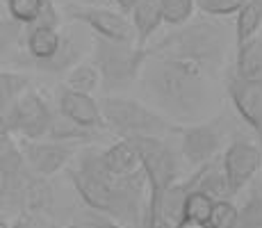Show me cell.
Returning <instances> with one entry per match:
<instances>
[{
    "mask_svg": "<svg viewBox=\"0 0 262 228\" xmlns=\"http://www.w3.org/2000/svg\"><path fill=\"white\" fill-rule=\"evenodd\" d=\"M146 87L167 112L189 119L208 105L205 69L173 59H146Z\"/></svg>",
    "mask_w": 262,
    "mask_h": 228,
    "instance_id": "1",
    "label": "cell"
},
{
    "mask_svg": "<svg viewBox=\"0 0 262 228\" xmlns=\"http://www.w3.org/2000/svg\"><path fill=\"white\" fill-rule=\"evenodd\" d=\"M228 50V30L216 21H187L146 48V59H173L212 69Z\"/></svg>",
    "mask_w": 262,
    "mask_h": 228,
    "instance_id": "2",
    "label": "cell"
},
{
    "mask_svg": "<svg viewBox=\"0 0 262 228\" xmlns=\"http://www.w3.org/2000/svg\"><path fill=\"white\" fill-rule=\"evenodd\" d=\"M94 64L98 71L100 82L107 89L123 87L139 78L146 64V48H137L135 44H119L110 39L96 37L94 42Z\"/></svg>",
    "mask_w": 262,
    "mask_h": 228,
    "instance_id": "3",
    "label": "cell"
},
{
    "mask_svg": "<svg viewBox=\"0 0 262 228\" xmlns=\"http://www.w3.org/2000/svg\"><path fill=\"white\" fill-rule=\"evenodd\" d=\"M103 123L110 126L119 137H155L167 128V121L158 112L148 110L139 100L121 98V96H105L98 103Z\"/></svg>",
    "mask_w": 262,
    "mask_h": 228,
    "instance_id": "4",
    "label": "cell"
},
{
    "mask_svg": "<svg viewBox=\"0 0 262 228\" xmlns=\"http://www.w3.org/2000/svg\"><path fill=\"white\" fill-rule=\"evenodd\" d=\"M3 123L9 133H18L28 137L30 141L41 139L43 135H48L50 121H53V112H50L48 103L39 94L25 89L16 98V103L7 110L3 116Z\"/></svg>",
    "mask_w": 262,
    "mask_h": 228,
    "instance_id": "5",
    "label": "cell"
},
{
    "mask_svg": "<svg viewBox=\"0 0 262 228\" xmlns=\"http://www.w3.org/2000/svg\"><path fill=\"white\" fill-rule=\"evenodd\" d=\"M67 16L94 30L96 37L119 44H135V30L130 25V18H125L119 12L105 7H92V5H69Z\"/></svg>",
    "mask_w": 262,
    "mask_h": 228,
    "instance_id": "6",
    "label": "cell"
},
{
    "mask_svg": "<svg viewBox=\"0 0 262 228\" xmlns=\"http://www.w3.org/2000/svg\"><path fill=\"white\" fill-rule=\"evenodd\" d=\"M262 167V151L251 141H233L226 149L224 160H221V171H224L226 185H228V194H237L251 182L258 169Z\"/></svg>",
    "mask_w": 262,
    "mask_h": 228,
    "instance_id": "7",
    "label": "cell"
},
{
    "mask_svg": "<svg viewBox=\"0 0 262 228\" xmlns=\"http://www.w3.org/2000/svg\"><path fill=\"white\" fill-rule=\"evenodd\" d=\"M183 155L191 167H201L212 162L224 144V126L221 121H210V123H199L183 128Z\"/></svg>",
    "mask_w": 262,
    "mask_h": 228,
    "instance_id": "8",
    "label": "cell"
},
{
    "mask_svg": "<svg viewBox=\"0 0 262 228\" xmlns=\"http://www.w3.org/2000/svg\"><path fill=\"white\" fill-rule=\"evenodd\" d=\"M25 178H28V174H25L23 153L0 119V194H3V199L18 201Z\"/></svg>",
    "mask_w": 262,
    "mask_h": 228,
    "instance_id": "9",
    "label": "cell"
},
{
    "mask_svg": "<svg viewBox=\"0 0 262 228\" xmlns=\"http://www.w3.org/2000/svg\"><path fill=\"white\" fill-rule=\"evenodd\" d=\"M84 44H87V37L82 32V25H67L59 32V44L55 48V53L48 59H43V62H37V67L46 71V73H55V75L69 73L82 59Z\"/></svg>",
    "mask_w": 262,
    "mask_h": 228,
    "instance_id": "10",
    "label": "cell"
},
{
    "mask_svg": "<svg viewBox=\"0 0 262 228\" xmlns=\"http://www.w3.org/2000/svg\"><path fill=\"white\" fill-rule=\"evenodd\" d=\"M228 96L239 116L262 139V80H228Z\"/></svg>",
    "mask_w": 262,
    "mask_h": 228,
    "instance_id": "11",
    "label": "cell"
},
{
    "mask_svg": "<svg viewBox=\"0 0 262 228\" xmlns=\"http://www.w3.org/2000/svg\"><path fill=\"white\" fill-rule=\"evenodd\" d=\"M23 162L39 176H53L62 167H67L69 158L73 155V146L57 144V141H30L25 144Z\"/></svg>",
    "mask_w": 262,
    "mask_h": 228,
    "instance_id": "12",
    "label": "cell"
},
{
    "mask_svg": "<svg viewBox=\"0 0 262 228\" xmlns=\"http://www.w3.org/2000/svg\"><path fill=\"white\" fill-rule=\"evenodd\" d=\"M59 112L64 119L82 126V128H103V116H100L98 103L89 94H78L64 87L59 91Z\"/></svg>",
    "mask_w": 262,
    "mask_h": 228,
    "instance_id": "13",
    "label": "cell"
},
{
    "mask_svg": "<svg viewBox=\"0 0 262 228\" xmlns=\"http://www.w3.org/2000/svg\"><path fill=\"white\" fill-rule=\"evenodd\" d=\"M183 192L185 196L196 192V194L208 196L210 201H226L228 199V185H226L224 171H221V164H214V162H208V164H201L199 171L194 176L183 182Z\"/></svg>",
    "mask_w": 262,
    "mask_h": 228,
    "instance_id": "14",
    "label": "cell"
},
{
    "mask_svg": "<svg viewBox=\"0 0 262 228\" xmlns=\"http://www.w3.org/2000/svg\"><path fill=\"white\" fill-rule=\"evenodd\" d=\"M162 23V12H160V0H135L130 9V25L135 30L137 48H146L148 39Z\"/></svg>",
    "mask_w": 262,
    "mask_h": 228,
    "instance_id": "15",
    "label": "cell"
},
{
    "mask_svg": "<svg viewBox=\"0 0 262 228\" xmlns=\"http://www.w3.org/2000/svg\"><path fill=\"white\" fill-rule=\"evenodd\" d=\"M100 160H103L105 169H107L117 180L142 169V162H139L137 151H135L133 146H130V141H125V139H121L117 144L110 146L107 151H103V153H100Z\"/></svg>",
    "mask_w": 262,
    "mask_h": 228,
    "instance_id": "16",
    "label": "cell"
},
{
    "mask_svg": "<svg viewBox=\"0 0 262 228\" xmlns=\"http://www.w3.org/2000/svg\"><path fill=\"white\" fill-rule=\"evenodd\" d=\"M235 78L239 80H262V39L253 37L237 46Z\"/></svg>",
    "mask_w": 262,
    "mask_h": 228,
    "instance_id": "17",
    "label": "cell"
},
{
    "mask_svg": "<svg viewBox=\"0 0 262 228\" xmlns=\"http://www.w3.org/2000/svg\"><path fill=\"white\" fill-rule=\"evenodd\" d=\"M48 137L57 144H78V141H94L98 139V130L92 128H82V126L73 123V121L64 119V116H53L48 128Z\"/></svg>",
    "mask_w": 262,
    "mask_h": 228,
    "instance_id": "18",
    "label": "cell"
},
{
    "mask_svg": "<svg viewBox=\"0 0 262 228\" xmlns=\"http://www.w3.org/2000/svg\"><path fill=\"white\" fill-rule=\"evenodd\" d=\"M260 25H262V3L260 0H249L237 12V21H235V39H237V46L253 39L255 32L260 30Z\"/></svg>",
    "mask_w": 262,
    "mask_h": 228,
    "instance_id": "19",
    "label": "cell"
},
{
    "mask_svg": "<svg viewBox=\"0 0 262 228\" xmlns=\"http://www.w3.org/2000/svg\"><path fill=\"white\" fill-rule=\"evenodd\" d=\"M59 44V30L57 28H43V25H37V28H30L28 32V50L32 53V57L37 62H43L50 55L55 53Z\"/></svg>",
    "mask_w": 262,
    "mask_h": 228,
    "instance_id": "20",
    "label": "cell"
},
{
    "mask_svg": "<svg viewBox=\"0 0 262 228\" xmlns=\"http://www.w3.org/2000/svg\"><path fill=\"white\" fill-rule=\"evenodd\" d=\"M28 85H30L28 75L0 71V116L16 103V98L28 89Z\"/></svg>",
    "mask_w": 262,
    "mask_h": 228,
    "instance_id": "21",
    "label": "cell"
},
{
    "mask_svg": "<svg viewBox=\"0 0 262 228\" xmlns=\"http://www.w3.org/2000/svg\"><path fill=\"white\" fill-rule=\"evenodd\" d=\"M98 71L92 64H78L67 73V89L78 91V94H92L98 87Z\"/></svg>",
    "mask_w": 262,
    "mask_h": 228,
    "instance_id": "22",
    "label": "cell"
},
{
    "mask_svg": "<svg viewBox=\"0 0 262 228\" xmlns=\"http://www.w3.org/2000/svg\"><path fill=\"white\" fill-rule=\"evenodd\" d=\"M162 21L169 25H185L194 12V0H160Z\"/></svg>",
    "mask_w": 262,
    "mask_h": 228,
    "instance_id": "23",
    "label": "cell"
},
{
    "mask_svg": "<svg viewBox=\"0 0 262 228\" xmlns=\"http://www.w3.org/2000/svg\"><path fill=\"white\" fill-rule=\"evenodd\" d=\"M212 203L208 196L203 194H191L185 196V205H183V219H191V221H199V224H205L208 226V219H210V212H212Z\"/></svg>",
    "mask_w": 262,
    "mask_h": 228,
    "instance_id": "24",
    "label": "cell"
},
{
    "mask_svg": "<svg viewBox=\"0 0 262 228\" xmlns=\"http://www.w3.org/2000/svg\"><path fill=\"white\" fill-rule=\"evenodd\" d=\"M46 0H7V9H9V18L23 23V25H32L41 14V5Z\"/></svg>",
    "mask_w": 262,
    "mask_h": 228,
    "instance_id": "25",
    "label": "cell"
},
{
    "mask_svg": "<svg viewBox=\"0 0 262 228\" xmlns=\"http://www.w3.org/2000/svg\"><path fill=\"white\" fill-rule=\"evenodd\" d=\"M210 228H235L237 226V208L226 201H214L212 203V212H210L208 219Z\"/></svg>",
    "mask_w": 262,
    "mask_h": 228,
    "instance_id": "26",
    "label": "cell"
},
{
    "mask_svg": "<svg viewBox=\"0 0 262 228\" xmlns=\"http://www.w3.org/2000/svg\"><path fill=\"white\" fill-rule=\"evenodd\" d=\"M235 228H262V196H251L239 208Z\"/></svg>",
    "mask_w": 262,
    "mask_h": 228,
    "instance_id": "27",
    "label": "cell"
},
{
    "mask_svg": "<svg viewBox=\"0 0 262 228\" xmlns=\"http://www.w3.org/2000/svg\"><path fill=\"white\" fill-rule=\"evenodd\" d=\"M23 32V23L14 18H0V59H5L12 48L18 44V37Z\"/></svg>",
    "mask_w": 262,
    "mask_h": 228,
    "instance_id": "28",
    "label": "cell"
},
{
    "mask_svg": "<svg viewBox=\"0 0 262 228\" xmlns=\"http://www.w3.org/2000/svg\"><path fill=\"white\" fill-rule=\"evenodd\" d=\"M249 0H196L201 9L210 16H230V14H237Z\"/></svg>",
    "mask_w": 262,
    "mask_h": 228,
    "instance_id": "29",
    "label": "cell"
},
{
    "mask_svg": "<svg viewBox=\"0 0 262 228\" xmlns=\"http://www.w3.org/2000/svg\"><path fill=\"white\" fill-rule=\"evenodd\" d=\"M176 228H208L205 224H199V221H191V219H180Z\"/></svg>",
    "mask_w": 262,
    "mask_h": 228,
    "instance_id": "30",
    "label": "cell"
},
{
    "mask_svg": "<svg viewBox=\"0 0 262 228\" xmlns=\"http://www.w3.org/2000/svg\"><path fill=\"white\" fill-rule=\"evenodd\" d=\"M89 228H121L119 224H114V221H96Z\"/></svg>",
    "mask_w": 262,
    "mask_h": 228,
    "instance_id": "31",
    "label": "cell"
},
{
    "mask_svg": "<svg viewBox=\"0 0 262 228\" xmlns=\"http://www.w3.org/2000/svg\"><path fill=\"white\" fill-rule=\"evenodd\" d=\"M0 228H9V226H7V224H5V221H3V219H0Z\"/></svg>",
    "mask_w": 262,
    "mask_h": 228,
    "instance_id": "32",
    "label": "cell"
},
{
    "mask_svg": "<svg viewBox=\"0 0 262 228\" xmlns=\"http://www.w3.org/2000/svg\"><path fill=\"white\" fill-rule=\"evenodd\" d=\"M0 18H3V3H0Z\"/></svg>",
    "mask_w": 262,
    "mask_h": 228,
    "instance_id": "33",
    "label": "cell"
},
{
    "mask_svg": "<svg viewBox=\"0 0 262 228\" xmlns=\"http://www.w3.org/2000/svg\"><path fill=\"white\" fill-rule=\"evenodd\" d=\"M64 228H80V226H64Z\"/></svg>",
    "mask_w": 262,
    "mask_h": 228,
    "instance_id": "34",
    "label": "cell"
},
{
    "mask_svg": "<svg viewBox=\"0 0 262 228\" xmlns=\"http://www.w3.org/2000/svg\"><path fill=\"white\" fill-rule=\"evenodd\" d=\"M14 228H28V226H14Z\"/></svg>",
    "mask_w": 262,
    "mask_h": 228,
    "instance_id": "35",
    "label": "cell"
},
{
    "mask_svg": "<svg viewBox=\"0 0 262 228\" xmlns=\"http://www.w3.org/2000/svg\"><path fill=\"white\" fill-rule=\"evenodd\" d=\"M260 3H262V0H260Z\"/></svg>",
    "mask_w": 262,
    "mask_h": 228,
    "instance_id": "36",
    "label": "cell"
},
{
    "mask_svg": "<svg viewBox=\"0 0 262 228\" xmlns=\"http://www.w3.org/2000/svg\"><path fill=\"white\" fill-rule=\"evenodd\" d=\"M208 228H210V226H208Z\"/></svg>",
    "mask_w": 262,
    "mask_h": 228,
    "instance_id": "37",
    "label": "cell"
}]
</instances>
